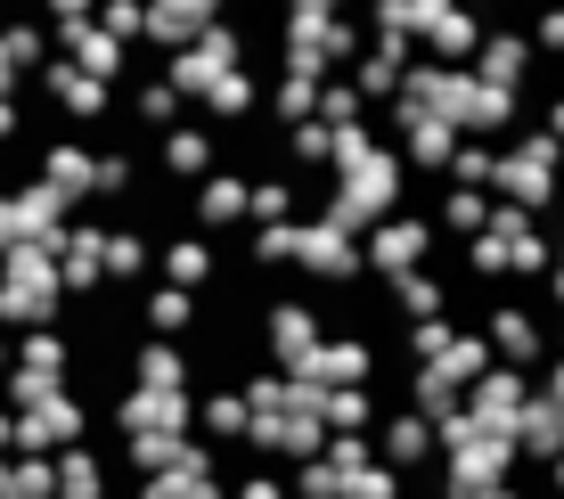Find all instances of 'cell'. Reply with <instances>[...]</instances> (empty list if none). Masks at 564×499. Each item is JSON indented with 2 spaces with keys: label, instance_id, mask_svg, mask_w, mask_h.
I'll return each instance as SVG.
<instances>
[{
  "label": "cell",
  "instance_id": "7",
  "mask_svg": "<svg viewBox=\"0 0 564 499\" xmlns=\"http://www.w3.org/2000/svg\"><path fill=\"white\" fill-rule=\"evenodd\" d=\"M155 156H164V172H172L181 188H197L205 172H221V140H213L205 123H172L164 140H155Z\"/></svg>",
  "mask_w": 564,
  "mask_h": 499
},
{
  "label": "cell",
  "instance_id": "24",
  "mask_svg": "<svg viewBox=\"0 0 564 499\" xmlns=\"http://www.w3.org/2000/svg\"><path fill=\"white\" fill-rule=\"evenodd\" d=\"M540 312H564V238H556L549 271H540Z\"/></svg>",
  "mask_w": 564,
  "mask_h": 499
},
{
  "label": "cell",
  "instance_id": "8",
  "mask_svg": "<svg viewBox=\"0 0 564 499\" xmlns=\"http://www.w3.org/2000/svg\"><path fill=\"white\" fill-rule=\"evenodd\" d=\"M246 188H254V172H205L197 181V229L205 238H221V229H246Z\"/></svg>",
  "mask_w": 564,
  "mask_h": 499
},
{
  "label": "cell",
  "instance_id": "6",
  "mask_svg": "<svg viewBox=\"0 0 564 499\" xmlns=\"http://www.w3.org/2000/svg\"><path fill=\"white\" fill-rule=\"evenodd\" d=\"M532 33L523 25H482V42H475V57L466 66L482 74V83H499V90H523V74H532Z\"/></svg>",
  "mask_w": 564,
  "mask_h": 499
},
{
  "label": "cell",
  "instance_id": "18",
  "mask_svg": "<svg viewBox=\"0 0 564 499\" xmlns=\"http://www.w3.org/2000/svg\"><path fill=\"white\" fill-rule=\"evenodd\" d=\"M491 164H499V148H491V140H458V156H451V172H442V181H458V188H491Z\"/></svg>",
  "mask_w": 564,
  "mask_h": 499
},
{
  "label": "cell",
  "instance_id": "17",
  "mask_svg": "<svg viewBox=\"0 0 564 499\" xmlns=\"http://www.w3.org/2000/svg\"><path fill=\"white\" fill-rule=\"evenodd\" d=\"M197 17H221V0H155L148 33H155V42H188V25H197Z\"/></svg>",
  "mask_w": 564,
  "mask_h": 499
},
{
  "label": "cell",
  "instance_id": "25",
  "mask_svg": "<svg viewBox=\"0 0 564 499\" xmlns=\"http://www.w3.org/2000/svg\"><path fill=\"white\" fill-rule=\"evenodd\" d=\"M107 262H115V279H140V271H148V246H140V238H115Z\"/></svg>",
  "mask_w": 564,
  "mask_h": 499
},
{
  "label": "cell",
  "instance_id": "9",
  "mask_svg": "<svg viewBox=\"0 0 564 499\" xmlns=\"http://www.w3.org/2000/svg\"><path fill=\"white\" fill-rule=\"evenodd\" d=\"M458 140H466V131H458V123H442V115H417V123H401V131H393V148H401V164H410V172H451Z\"/></svg>",
  "mask_w": 564,
  "mask_h": 499
},
{
  "label": "cell",
  "instance_id": "15",
  "mask_svg": "<svg viewBox=\"0 0 564 499\" xmlns=\"http://www.w3.org/2000/svg\"><path fill=\"white\" fill-rule=\"evenodd\" d=\"M270 115H279V123H311V115H319V83H311V74H270V99H262Z\"/></svg>",
  "mask_w": 564,
  "mask_h": 499
},
{
  "label": "cell",
  "instance_id": "26",
  "mask_svg": "<svg viewBox=\"0 0 564 499\" xmlns=\"http://www.w3.org/2000/svg\"><path fill=\"white\" fill-rule=\"evenodd\" d=\"M540 393H549V401H564V360H549V369H540Z\"/></svg>",
  "mask_w": 564,
  "mask_h": 499
},
{
  "label": "cell",
  "instance_id": "12",
  "mask_svg": "<svg viewBox=\"0 0 564 499\" xmlns=\"http://www.w3.org/2000/svg\"><path fill=\"white\" fill-rule=\"evenodd\" d=\"M491 360H499V352H491V344H482V328H458V336H451V344H442V352H434V360H425V369H434V377H442V386H451V393L466 401V386H475V377H482V369H491Z\"/></svg>",
  "mask_w": 564,
  "mask_h": 499
},
{
  "label": "cell",
  "instance_id": "10",
  "mask_svg": "<svg viewBox=\"0 0 564 499\" xmlns=\"http://www.w3.org/2000/svg\"><path fill=\"white\" fill-rule=\"evenodd\" d=\"M155 262H164V286L205 295V286L221 279V238H205V229H197V238H164V254H155Z\"/></svg>",
  "mask_w": 564,
  "mask_h": 499
},
{
  "label": "cell",
  "instance_id": "16",
  "mask_svg": "<svg viewBox=\"0 0 564 499\" xmlns=\"http://www.w3.org/2000/svg\"><path fill=\"white\" fill-rule=\"evenodd\" d=\"M148 328L181 344L188 328H197V295H188V286H155V295H148Z\"/></svg>",
  "mask_w": 564,
  "mask_h": 499
},
{
  "label": "cell",
  "instance_id": "2",
  "mask_svg": "<svg viewBox=\"0 0 564 499\" xmlns=\"http://www.w3.org/2000/svg\"><path fill=\"white\" fill-rule=\"evenodd\" d=\"M229 66H246V25L213 17V25L197 33V50H172V57H164V83L181 90V99H205V90L221 83Z\"/></svg>",
  "mask_w": 564,
  "mask_h": 499
},
{
  "label": "cell",
  "instance_id": "13",
  "mask_svg": "<svg viewBox=\"0 0 564 499\" xmlns=\"http://www.w3.org/2000/svg\"><path fill=\"white\" fill-rule=\"evenodd\" d=\"M140 386L148 393H188L197 377H188V352L172 336H155V344H140Z\"/></svg>",
  "mask_w": 564,
  "mask_h": 499
},
{
  "label": "cell",
  "instance_id": "4",
  "mask_svg": "<svg viewBox=\"0 0 564 499\" xmlns=\"http://www.w3.org/2000/svg\"><path fill=\"white\" fill-rule=\"evenodd\" d=\"M532 401V369H508V360H491V369L466 386L458 410L475 417V426H491V434H516V410Z\"/></svg>",
  "mask_w": 564,
  "mask_h": 499
},
{
  "label": "cell",
  "instance_id": "22",
  "mask_svg": "<svg viewBox=\"0 0 564 499\" xmlns=\"http://www.w3.org/2000/svg\"><path fill=\"white\" fill-rule=\"evenodd\" d=\"M140 115H148V123H164V131H172V123H181V90H172L164 74H155V83L140 90Z\"/></svg>",
  "mask_w": 564,
  "mask_h": 499
},
{
  "label": "cell",
  "instance_id": "23",
  "mask_svg": "<svg viewBox=\"0 0 564 499\" xmlns=\"http://www.w3.org/2000/svg\"><path fill=\"white\" fill-rule=\"evenodd\" d=\"M451 499H540L532 475H508V484H475V491H451Z\"/></svg>",
  "mask_w": 564,
  "mask_h": 499
},
{
  "label": "cell",
  "instance_id": "5",
  "mask_svg": "<svg viewBox=\"0 0 564 499\" xmlns=\"http://www.w3.org/2000/svg\"><path fill=\"white\" fill-rule=\"evenodd\" d=\"M368 443H377V458H384V467H401V475H417V467H434V458H442L434 417H417V410H384L377 426H368Z\"/></svg>",
  "mask_w": 564,
  "mask_h": 499
},
{
  "label": "cell",
  "instance_id": "11",
  "mask_svg": "<svg viewBox=\"0 0 564 499\" xmlns=\"http://www.w3.org/2000/svg\"><path fill=\"white\" fill-rule=\"evenodd\" d=\"M516 443H523V458H532V467H549V458L564 451V401L532 393V401L516 410Z\"/></svg>",
  "mask_w": 564,
  "mask_h": 499
},
{
  "label": "cell",
  "instance_id": "3",
  "mask_svg": "<svg viewBox=\"0 0 564 499\" xmlns=\"http://www.w3.org/2000/svg\"><path fill=\"white\" fill-rule=\"evenodd\" d=\"M295 271L311 286H344V279H360V238L344 221H327V214H311L295 229Z\"/></svg>",
  "mask_w": 564,
  "mask_h": 499
},
{
  "label": "cell",
  "instance_id": "1",
  "mask_svg": "<svg viewBox=\"0 0 564 499\" xmlns=\"http://www.w3.org/2000/svg\"><path fill=\"white\" fill-rule=\"evenodd\" d=\"M434 214H417V205H401V214H384L377 229H360V271L368 279H401V271H417L425 254H434Z\"/></svg>",
  "mask_w": 564,
  "mask_h": 499
},
{
  "label": "cell",
  "instance_id": "21",
  "mask_svg": "<svg viewBox=\"0 0 564 499\" xmlns=\"http://www.w3.org/2000/svg\"><path fill=\"white\" fill-rule=\"evenodd\" d=\"M229 499H295V491H286V475H270V467H238L229 475Z\"/></svg>",
  "mask_w": 564,
  "mask_h": 499
},
{
  "label": "cell",
  "instance_id": "27",
  "mask_svg": "<svg viewBox=\"0 0 564 499\" xmlns=\"http://www.w3.org/2000/svg\"><path fill=\"white\" fill-rule=\"evenodd\" d=\"M549 352L564 360V312H549Z\"/></svg>",
  "mask_w": 564,
  "mask_h": 499
},
{
  "label": "cell",
  "instance_id": "19",
  "mask_svg": "<svg viewBox=\"0 0 564 499\" xmlns=\"http://www.w3.org/2000/svg\"><path fill=\"white\" fill-rule=\"evenodd\" d=\"M344 499H401V467H384V458H368V467L344 484Z\"/></svg>",
  "mask_w": 564,
  "mask_h": 499
},
{
  "label": "cell",
  "instance_id": "20",
  "mask_svg": "<svg viewBox=\"0 0 564 499\" xmlns=\"http://www.w3.org/2000/svg\"><path fill=\"white\" fill-rule=\"evenodd\" d=\"M523 33H532L540 57H564V0H540V17H532Z\"/></svg>",
  "mask_w": 564,
  "mask_h": 499
},
{
  "label": "cell",
  "instance_id": "14",
  "mask_svg": "<svg viewBox=\"0 0 564 499\" xmlns=\"http://www.w3.org/2000/svg\"><path fill=\"white\" fill-rule=\"evenodd\" d=\"M131 426H140V434H188V417H197V401H188V393H140V401H131Z\"/></svg>",
  "mask_w": 564,
  "mask_h": 499
}]
</instances>
